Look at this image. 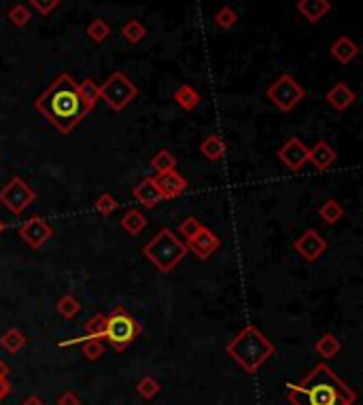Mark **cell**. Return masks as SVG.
Here are the masks:
<instances>
[{"label": "cell", "instance_id": "obj_33", "mask_svg": "<svg viewBox=\"0 0 363 405\" xmlns=\"http://www.w3.org/2000/svg\"><path fill=\"white\" fill-rule=\"evenodd\" d=\"M214 23L219 26L221 30H232L236 23H238V13L232 7H221L219 11L214 13Z\"/></svg>", "mask_w": 363, "mask_h": 405}, {"label": "cell", "instance_id": "obj_11", "mask_svg": "<svg viewBox=\"0 0 363 405\" xmlns=\"http://www.w3.org/2000/svg\"><path fill=\"white\" fill-rule=\"evenodd\" d=\"M308 153H310V149L298 138V136H294V138H289L280 149H278V160L285 164V168L287 170H292V172H300L304 166H306V162H308Z\"/></svg>", "mask_w": 363, "mask_h": 405}, {"label": "cell", "instance_id": "obj_14", "mask_svg": "<svg viewBox=\"0 0 363 405\" xmlns=\"http://www.w3.org/2000/svg\"><path fill=\"white\" fill-rule=\"evenodd\" d=\"M153 179L157 183V189L162 193V199H175V197H179L187 189V181L183 179V176L177 170L157 174V176H153Z\"/></svg>", "mask_w": 363, "mask_h": 405}, {"label": "cell", "instance_id": "obj_35", "mask_svg": "<svg viewBox=\"0 0 363 405\" xmlns=\"http://www.w3.org/2000/svg\"><path fill=\"white\" fill-rule=\"evenodd\" d=\"M202 223H200V219H196V217H187L181 225H179V234L185 238V240H189V238H193L196 236L200 230H202Z\"/></svg>", "mask_w": 363, "mask_h": 405}, {"label": "cell", "instance_id": "obj_5", "mask_svg": "<svg viewBox=\"0 0 363 405\" xmlns=\"http://www.w3.org/2000/svg\"><path fill=\"white\" fill-rule=\"evenodd\" d=\"M140 333L142 325L124 306H115L107 316L104 342H109V346H113L115 350H126L140 338Z\"/></svg>", "mask_w": 363, "mask_h": 405}, {"label": "cell", "instance_id": "obj_17", "mask_svg": "<svg viewBox=\"0 0 363 405\" xmlns=\"http://www.w3.org/2000/svg\"><path fill=\"white\" fill-rule=\"evenodd\" d=\"M325 100L329 102V107H333L336 111L342 113V111H346V109H351L355 105L357 96H355V91L346 83H336L325 94Z\"/></svg>", "mask_w": 363, "mask_h": 405}, {"label": "cell", "instance_id": "obj_4", "mask_svg": "<svg viewBox=\"0 0 363 405\" xmlns=\"http://www.w3.org/2000/svg\"><path fill=\"white\" fill-rule=\"evenodd\" d=\"M187 246L181 242L173 230L162 227V230L142 246V255L147 257L162 274H170L187 255Z\"/></svg>", "mask_w": 363, "mask_h": 405}, {"label": "cell", "instance_id": "obj_8", "mask_svg": "<svg viewBox=\"0 0 363 405\" xmlns=\"http://www.w3.org/2000/svg\"><path fill=\"white\" fill-rule=\"evenodd\" d=\"M34 199H36V191L23 181L21 176H13V179L0 189V206L7 208L15 217L23 215V210H26Z\"/></svg>", "mask_w": 363, "mask_h": 405}, {"label": "cell", "instance_id": "obj_24", "mask_svg": "<svg viewBox=\"0 0 363 405\" xmlns=\"http://www.w3.org/2000/svg\"><path fill=\"white\" fill-rule=\"evenodd\" d=\"M26 344H28L26 336H23L15 327L7 329V331L0 336V348H3L5 352H9V354H17L21 348H26Z\"/></svg>", "mask_w": 363, "mask_h": 405}, {"label": "cell", "instance_id": "obj_41", "mask_svg": "<svg viewBox=\"0 0 363 405\" xmlns=\"http://www.w3.org/2000/svg\"><path fill=\"white\" fill-rule=\"evenodd\" d=\"M5 230H7V223H5L3 219H0V234H3Z\"/></svg>", "mask_w": 363, "mask_h": 405}, {"label": "cell", "instance_id": "obj_12", "mask_svg": "<svg viewBox=\"0 0 363 405\" xmlns=\"http://www.w3.org/2000/svg\"><path fill=\"white\" fill-rule=\"evenodd\" d=\"M185 246H187V250H191L193 255H196L200 261H206V259H210L217 250L221 248V238L217 236L214 232H210L208 227H202V230L193 236V238H189L187 242H185Z\"/></svg>", "mask_w": 363, "mask_h": 405}, {"label": "cell", "instance_id": "obj_26", "mask_svg": "<svg viewBox=\"0 0 363 405\" xmlns=\"http://www.w3.org/2000/svg\"><path fill=\"white\" fill-rule=\"evenodd\" d=\"M121 36H124L128 45H140L144 36H147V28H144L138 19H130L124 23V28H121Z\"/></svg>", "mask_w": 363, "mask_h": 405}, {"label": "cell", "instance_id": "obj_37", "mask_svg": "<svg viewBox=\"0 0 363 405\" xmlns=\"http://www.w3.org/2000/svg\"><path fill=\"white\" fill-rule=\"evenodd\" d=\"M58 405H81V397L75 393V391H64L58 399H56Z\"/></svg>", "mask_w": 363, "mask_h": 405}, {"label": "cell", "instance_id": "obj_34", "mask_svg": "<svg viewBox=\"0 0 363 405\" xmlns=\"http://www.w3.org/2000/svg\"><path fill=\"white\" fill-rule=\"evenodd\" d=\"M81 352H83V357L87 361H100L102 354H104V346L98 340H89V342L81 344Z\"/></svg>", "mask_w": 363, "mask_h": 405}, {"label": "cell", "instance_id": "obj_9", "mask_svg": "<svg viewBox=\"0 0 363 405\" xmlns=\"http://www.w3.org/2000/svg\"><path fill=\"white\" fill-rule=\"evenodd\" d=\"M19 238L30 248H41L54 238V227L41 217H30L19 227Z\"/></svg>", "mask_w": 363, "mask_h": 405}, {"label": "cell", "instance_id": "obj_22", "mask_svg": "<svg viewBox=\"0 0 363 405\" xmlns=\"http://www.w3.org/2000/svg\"><path fill=\"white\" fill-rule=\"evenodd\" d=\"M119 225H121V230H124L126 234L138 236V234H142L144 227H147V219H144V215L138 212L136 208H130L124 217L119 219Z\"/></svg>", "mask_w": 363, "mask_h": 405}, {"label": "cell", "instance_id": "obj_36", "mask_svg": "<svg viewBox=\"0 0 363 405\" xmlns=\"http://www.w3.org/2000/svg\"><path fill=\"white\" fill-rule=\"evenodd\" d=\"M60 3L62 0H28V7L34 9L36 13H41L43 17H47L60 7Z\"/></svg>", "mask_w": 363, "mask_h": 405}, {"label": "cell", "instance_id": "obj_2", "mask_svg": "<svg viewBox=\"0 0 363 405\" xmlns=\"http://www.w3.org/2000/svg\"><path fill=\"white\" fill-rule=\"evenodd\" d=\"M287 401L292 405H355L357 393L327 363H319L287 388Z\"/></svg>", "mask_w": 363, "mask_h": 405}, {"label": "cell", "instance_id": "obj_13", "mask_svg": "<svg viewBox=\"0 0 363 405\" xmlns=\"http://www.w3.org/2000/svg\"><path fill=\"white\" fill-rule=\"evenodd\" d=\"M104 331H107V316H104L102 312H96L94 316H89V318L85 320L83 333L77 336V338H70V340L60 342V348L75 346V344H83V342H89V340H98V342H102V340H104Z\"/></svg>", "mask_w": 363, "mask_h": 405}, {"label": "cell", "instance_id": "obj_1", "mask_svg": "<svg viewBox=\"0 0 363 405\" xmlns=\"http://www.w3.org/2000/svg\"><path fill=\"white\" fill-rule=\"evenodd\" d=\"M34 111L41 113L54 128L68 136L77 125L96 109V102L83 94L81 83H77L68 72H62L58 79L52 81L36 100H34Z\"/></svg>", "mask_w": 363, "mask_h": 405}, {"label": "cell", "instance_id": "obj_32", "mask_svg": "<svg viewBox=\"0 0 363 405\" xmlns=\"http://www.w3.org/2000/svg\"><path fill=\"white\" fill-rule=\"evenodd\" d=\"M30 19H32V11H30V7H26V5L19 3V5H13V7L9 9V21L13 23L15 28L28 26Z\"/></svg>", "mask_w": 363, "mask_h": 405}, {"label": "cell", "instance_id": "obj_40", "mask_svg": "<svg viewBox=\"0 0 363 405\" xmlns=\"http://www.w3.org/2000/svg\"><path fill=\"white\" fill-rule=\"evenodd\" d=\"M19 405H47V403H45V399H41L38 395H30V397L23 399Z\"/></svg>", "mask_w": 363, "mask_h": 405}, {"label": "cell", "instance_id": "obj_31", "mask_svg": "<svg viewBox=\"0 0 363 405\" xmlns=\"http://www.w3.org/2000/svg\"><path fill=\"white\" fill-rule=\"evenodd\" d=\"M117 208H119V201L109 191L107 193H100L98 197H96V201H94V210L98 212L100 217H111Z\"/></svg>", "mask_w": 363, "mask_h": 405}, {"label": "cell", "instance_id": "obj_30", "mask_svg": "<svg viewBox=\"0 0 363 405\" xmlns=\"http://www.w3.org/2000/svg\"><path fill=\"white\" fill-rule=\"evenodd\" d=\"M111 26H109V23L102 19V17H98V19H94L91 23H89V26H87V30H85V34L89 36V41H94V43H104L109 36H111Z\"/></svg>", "mask_w": 363, "mask_h": 405}, {"label": "cell", "instance_id": "obj_20", "mask_svg": "<svg viewBox=\"0 0 363 405\" xmlns=\"http://www.w3.org/2000/svg\"><path fill=\"white\" fill-rule=\"evenodd\" d=\"M173 100L175 102L183 109V111H196L198 107H200V102H202V96H200V91L193 87V85H187V83H183L181 87H177V91L173 94Z\"/></svg>", "mask_w": 363, "mask_h": 405}, {"label": "cell", "instance_id": "obj_3", "mask_svg": "<svg viewBox=\"0 0 363 405\" xmlns=\"http://www.w3.org/2000/svg\"><path fill=\"white\" fill-rule=\"evenodd\" d=\"M226 352L247 373H257V369L276 352V346L265 338L255 325H247L226 346Z\"/></svg>", "mask_w": 363, "mask_h": 405}, {"label": "cell", "instance_id": "obj_23", "mask_svg": "<svg viewBox=\"0 0 363 405\" xmlns=\"http://www.w3.org/2000/svg\"><path fill=\"white\" fill-rule=\"evenodd\" d=\"M340 350H342V344L333 333H323L317 340V344H314V352H317L319 357H323V359H329V361L336 359Z\"/></svg>", "mask_w": 363, "mask_h": 405}, {"label": "cell", "instance_id": "obj_10", "mask_svg": "<svg viewBox=\"0 0 363 405\" xmlns=\"http://www.w3.org/2000/svg\"><path fill=\"white\" fill-rule=\"evenodd\" d=\"M294 248L306 263H314L327 250V240L317 230H306L296 242Z\"/></svg>", "mask_w": 363, "mask_h": 405}, {"label": "cell", "instance_id": "obj_21", "mask_svg": "<svg viewBox=\"0 0 363 405\" xmlns=\"http://www.w3.org/2000/svg\"><path fill=\"white\" fill-rule=\"evenodd\" d=\"M200 153L208 160V162H221L226 155V142L221 136L210 134L200 142Z\"/></svg>", "mask_w": 363, "mask_h": 405}, {"label": "cell", "instance_id": "obj_19", "mask_svg": "<svg viewBox=\"0 0 363 405\" xmlns=\"http://www.w3.org/2000/svg\"><path fill=\"white\" fill-rule=\"evenodd\" d=\"M298 11L310 23H317L331 11V3L329 0H298Z\"/></svg>", "mask_w": 363, "mask_h": 405}, {"label": "cell", "instance_id": "obj_28", "mask_svg": "<svg viewBox=\"0 0 363 405\" xmlns=\"http://www.w3.org/2000/svg\"><path fill=\"white\" fill-rule=\"evenodd\" d=\"M342 215H344V208L340 206V201L338 199H327L319 208V217L325 225H336L342 219Z\"/></svg>", "mask_w": 363, "mask_h": 405}, {"label": "cell", "instance_id": "obj_6", "mask_svg": "<svg viewBox=\"0 0 363 405\" xmlns=\"http://www.w3.org/2000/svg\"><path fill=\"white\" fill-rule=\"evenodd\" d=\"M136 96H138V87L121 70L113 72L102 85H98V98H102L107 107L115 113L124 111Z\"/></svg>", "mask_w": 363, "mask_h": 405}, {"label": "cell", "instance_id": "obj_25", "mask_svg": "<svg viewBox=\"0 0 363 405\" xmlns=\"http://www.w3.org/2000/svg\"><path fill=\"white\" fill-rule=\"evenodd\" d=\"M81 301L75 297V295H64V297H60L58 301H56V312L62 316V318H66V320H72L75 318L79 312H81Z\"/></svg>", "mask_w": 363, "mask_h": 405}, {"label": "cell", "instance_id": "obj_18", "mask_svg": "<svg viewBox=\"0 0 363 405\" xmlns=\"http://www.w3.org/2000/svg\"><path fill=\"white\" fill-rule=\"evenodd\" d=\"M329 54L340 64H351L359 56V45L349 36H338L329 47Z\"/></svg>", "mask_w": 363, "mask_h": 405}, {"label": "cell", "instance_id": "obj_38", "mask_svg": "<svg viewBox=\"0 0 363 405\" xmlns=\"http://www.w3.org/2000/svg\"><path fill=\"white\" fill-rule=\"evenodd\" d=\"M81 89H83V94L91 100V102H98V85H96L91 79H85V81L81 83Z\"/></svg>", "mask_w": 363, "mask_h": 405}, {"label": "cell", "instance_id": "obj_39", "mask_svg": "<svg viewBox=\"0 0 363 405\" xmlns=\"http://www.w3.org/2000/svg\"><path fill=\"white\" fill-rule=\"evenodd\" d=\"M9 393H11V382L5 377H0V401H3Z\"/></svg>", "mask_w": 363, "mask_h": 405}, {"label": "cell", "instance_id": "obj_27", "mask_svg": "<svg viewBox=\"0 0 363 405\" xmlns=\"http://www.w3.org/2000/svg\"><path fill=\"white\" fill-rule=\"evenodd\" d=\"M149 166H151V170H155V174H164V172H170L177 168V157L168 149H160L151 157Z\"/></svg>", "mask_w": 363, "mask_h": 405}, {"label": "cell", "instance_id": "obj_16", "mask_svg": "<svg viewBox=\"0 0 363 405\" xmlns=\"http://www.w3.org/2000/svg\"><path fill=\"white\" fill-rule=\"evenodd\" d=\"M338 160V153H336V149L329 146L325 140H319L317 144H314L310 149V153H308V162L317 168L319 172H327Z\"/></svg>", "mask_w": 363, "mask_h": 405}, {"label": "cell", "instance_id": "obj_7", "mask_svg": "<svg viewBox=\"0 0 363 405\" xmlns=\"http://www.w3.org/2000/svg\"><path fill=\"white\" fill-rule=\"evenodd\" d=\"M265 98H268L274 105V109H278L280 113H289L306 98V89L292 77V74H280V77L268 87V91H265Z\"/></svg>", "mask_w": 363, "mask_h": 405}, {"label": "cell", "instance_id": "obj_15", "mask_svg": "<svg viewBox=\"0 0 363 405\" xmlns=\"http://www.w3.org/2000/svg\"><path fill=\"white\" fill-rule=\"evenodd\" d=\"M132 195H134V199L138 201V204H142L144 208H149V210L155 208L162 201V193L157 189V183H155L153 176H144V179L134 187Z\"/></svg>", "mask_w": 363, "mask_h": 405}, {"label": "cell", "instance_id": "obj_29", "mask_svg": "<svg viewBox=\"0 0 363 405\" xmlns=\"http://www.w3.org/2000/svg\"><path fill=\"white\" fill-rule=\"evenodd\" d=\"M162 391V384L157 382V380L153 375H144L142 380H138L136 382V393L144 399V401H151L160 395Z\"/></svg>", "mask_w": 363, "mask_h": 405}]
</instances>
